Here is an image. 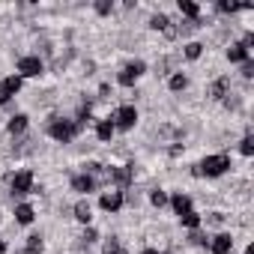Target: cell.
I'll return each instance as SVG.
<instances>
[{
  "label": "cell",
  "instance_id": "6da1fadb",
  "mask_svg": "<svg viewBox=\"0 0 254 254\" xmlns=\"http://www.w3.org/2000/svg\"><path fill=\"white\" fill-rule=\"evenodd\" d=\"M230 168V159L227 156H206L200 165H197V177H221L224 171Z\"/></svg>",
  "mask_w": 254,
  "mask_h": 254
},
{
  "label": "cell",
  "instance_id": "7a4b0ae2",
  "mask_svg": "<svg viewBox=\"0 0 254 254\" xmlns=\"http://www.w3.org/2000/svg\"><path fill=\"white\" fill-rule=\"evenodd\" d=\"M48 132H51V138H54V141L69 144V141L81 132V126H78V123H72V120H54V123L48 126Z\"/></svg>",
  "mask_w": 254,
  "mask_h": 254
},
{
  "label": "cell",
  "instance_id": "3957f363",
  "mask_svg": "<svg viewBox=\"0 0 254 254\" xmlns=\"http://www.w3.org/2000/svg\"><path fill=\"white\" fill-rule=\"evenodd\" d=\"M135 123H138V111H135L132 105H123V108L117 111V117H114V129L129 132V129H135Z\"/></svg>",
  "mask_w": 254,
  "mask_h": 254
},
{
  "label": "cell",
  "instance_id": "277c9868",
  "mask_svg": "<svg viewBox=\"0 0 254 254\" xmlns=\"http://www.w3.org/2000/svg\"><path fill=\"white\" fill-rule=\"evenodd\" d=\"M144 69H147V66H144L141 60H135V63H129V66H126V69L117 75V81H120L123 87H132V84H135V81L144 75Z\"/></svg>",
  "mask_w": 254,
  "mask_h": 254
},
{
  "label": "cell",
  "instance_id": "5b68a950",
  "mask_svg": "<svg viewBox=\"0 0 254 254\" xmlns=\"http://www.w3.org/2000/svg\"><path fill=\"white\" fill-rule=\"evenodd\" d=\"M33 191V174L30 171H21L12 177V194H30Z\"/></svg>",
  "mask_w": 254,
  "mask_h": 254
},
{
  "label": "cell",
  "instance_id": "8992f818",
  "mask_svg": "<svg viewBox=\"0 0 254 254\" xmlns=\"http://www.w3.org/2000/svg\"><path fill=\"white\" fill-rule=\"evenodd\" d=\"M18 90H21V78H18V75H12V78H6V81H0V105H6Z\"/></svg>",
  "mask_w": 254,
  "mask_h": 254
},
{
  "label": "cell",
  "instance_id": "52a82bcc",
  "mask_svg": "<svg viewBox=\"0 0 254 254\" xmlns=\"http://www.w3.org/2000/svg\"><path fill=\"white\" fill-rule=\"evenodd\" d=\"M18 72H21L24 78H36V75L42 72V60H39V57H21V60H18Z\"/></svg>",
  "mask_w": 254,
  "mask_h": 254
},
{
  "label": "cell",
  "instance_id": "ba28073f",
  "mask_svg": "<svg viewBox=\"0 0 254 254\" xmlns=\"http://www.w3.org/2000/svg\"><path fill=\"white\" fill-rule=\"evenodd\" d=\"M72 189L81 191V194H90V191L96 189V180H93L90 174H78V177H72Z\"/></svg>",
  "mask_w": 254,
  "mask_h": 254
},
{
  "label": "cell",
  "instance_id": "9c48e42d",
  "mask_svg": "<svg viewBox=\"0 0 254 254\" xmlns=\"http://www.w3.org/2000/svg\"><path fill=\"white\" fill-rule=\"evenodd\" d=\"M212 254H230V248H233V236L230 233H218L215 239H212Z\"/></svg>",
  "mask_w": 254,
  "mask_h": 254
},
{
  "label": "cell",
  "instance_id": "30bf717a",
  "mask_svg": "<svg viewBox=\"0 0 254 254\" xmlns=\"http://www.w3.org/2000/svg\"><path fill=\"white\" fill-rule=\"evenodd\" d=\"M105 171L117 186H129L132 183V168H105Z\"/></svg>",
  "mask_w": 254,
  "mask_h": 254
},
{
  "label": "cell",
  "instance_id": "8fae6325",
  "mask_svg": "<svg viewBox=\"0 0 254 254\" xmlns=\"http://www.w3.org/2000/svg\"><path fill=\"white\" fill-rule=\"evenodd\" d=\"M102 209L105 212H114V209H120L123 206V191H108V194H102Z\"/></svg>",
  "mask_w": 254,
  "mask_h": 254
},
{
  "label": "cell",
  "instance_id": "7c38bea8",
  "mask_svg": "<svg viewBox=\"0 0 254 254\" xmlns=\"http://www.w3.org/2000/svg\"><path fill=\"white\" fill-rule=\"evenodd\" d=\"M227 57H230V63H245V60H248V48H245L242 42H236V45L227 48Z\"/></svg>",
  "mask_w": 254,
  "mask_h": 254
},
{
  "label": "cell",
  "instance_id": "4fadbf2b",
  "mask_svg": "<svg viewBox=\"0 0 254 254\" xmlns=\"http://www.w3.org/2000/svg\"><path fill=\"white\" fill-rule=\"evenodd\" d=\"M227 90H230V78H218V81L209 87V96H212V99H227Z\"/></svg>",
  "mask_w": 254,
  "mask_h": 254
},
{
  "label": "cell",
  "instance_id": "5bb4252c",
  "mask_svg": "<svg viewBox=\"0 0 254 254\" xmlns=\"http://www.w3.org/2000/svg\"><path fill=\"white\" fill-rule=\"evenodd\" d=\"M6 129H9V135H21V132L27 129V117H24V114H15V117L6 123Z\"/></svg>",
  "mask_w": 254,
  "mask_h": 254
},
{
  "label": "cell",
  "instance_id": "9a60e30c",
  "mask_svg": "<svg viewBox=\"0 0 254 254\" xmlns=\"http://www.w3.org/2000/svg\"><path fill=\"white\" fill-rule=\"evenodd\" d=\"M96 135H99L102 141H111V138H114V117H108V120H102V123L96 126Z\"/></svg>",
  "mask_w": 254,
  "mask_h": 254
},
{
  "label": "cell",
  "instance_id": "2e32d148",
  "mask_svg": "<svg viewBox=\"0 0 254 254\" xmlns=\"http://www.w3.org/2000/svg\"><path fill=\"white\" fill-rule=\"evenodd\" d=\"M171 203H174L177 215H186V212L191 209V200H189V194H183V191H180V194H174V197H171Z\"/></svg>",
  "mask_w": 254,
  "mask_h": 254
},
{
  "label": "cell",
  "instance_id": "e0dca14e",
  "mask_svg": "<svg viewBox=\"0 0 254 254\" xmlns=\"http://www.w3.org/2000/svg\"><path fill=\"white\" fill-rule=\"evenodd\" d=\"M33 218H36V215H33V206H30V203H21V206L15 209V221H18V224H30Z\"/></svg>",
  "mask_w": 254,
  "mask_h": 254
},
{
  "label": "cell",
  "instance_id": "ac0fdd59",
  "mask_svg": "<svg viewBox=\"0 0 254 254\" xmlns=\"http://www.w3.org/2000/svg\"><path fill=\"white\" fill-rule=\"evenodd\" d=\"M180 12L189 15V18H194V24H200V21H197L200 9H197V3H191V0H180Z\"/></svg>",
  "mask_w": 254,
  "mask_h": 254
},
{
  "label": "cell",
  "instance_id": "d6986e66",
  "mask_svg": "<svg viewBox=\"0 0 254 254\" xmlns=\"http://www.w3.org/2000/svg\"><path fill=\"white\" fill-rule=\"evenodd\" d=\"M75 218L84 221V224L90 221V203H87V200H78V203H75Z\"/></svg>",
  "mask_w": 254,
  "mask_h": 254
},
{
  "label": "cell",
  "instance_id": "ffe728a7",
  "mask_svg": "<svg viewBox=\"0 0 254 254\" xmlns=\"http://www.w3.org/2000/svg\"><path fill=\"white\" fill-rule=\"evenodd\" d=\"M36 251H42V236H39V233L27 236V248H24V254H36Z\"/></svg>",
  "mask_w": 254,
  "mask_h": 254
},
{
  "label": "cell",
  "instance_id": "44dd1931",
  "mask_svg": "<svg viewBox=\"0 0 254 254\" xmlns=\"http://www.w3.org/2000/svg\"><path fill=\"white\" fill-rule=\"evenodd\" d=\"M150 27H153V30H168V27H171V21H168V15H162V12H159V15H153V18H150Z\"/></svg>",
  "mask_w": 254,
  "mask_h": 254
},
{
  "label": "cell",
  "instance_id": "7402d4cb",
  "mask_svg": "<svg viewBox=\"0 0 254 254\" xmlns=\"http://www.w3.org/2000/svg\"><path fill=\"white\" fill-rule=\"evenodd\" d=\"M200 54H203V45H200V42H189V45H186V57H189V60H197Z\"/></svg>",
  "mask_w": 254,
  "mask_h": 254
},
{
  "label": "cell",
  "instance_id": "603a6c76",
  "mask_svg": "<svg viewBox=\"0 0 254 254\" xmlns=\"http://www.w3.org/2000/svg\"><path fill=\"white\" fill-rule=\"evenodd\" d=\"M180 218H183V224H186V227H191V230H197V224H200V215H197V212H191V209H189L186 215H180Z\"/></svg>",
  "mask_w": 254,
  "mask_h": 254
},
{
  "label": "cell",
  "instance_id": "cb8c5ba5",
  "mask_svg": "<svg viewBox=\"0 0 254 254\" xmlns=\"http://www.w3.org/2000/svg\"><path fill=\"white\" fill-rule=\"evenodd\" d=\"M248 9V3H218V12H239Z\"/></svg>",
  "mask_w": 254,
  "mask_h": 254
},
{
  "label": "cell",
  "instance_id": "d4e9b609",
  "mask_svg": "<svg viewBox=\"0 0 254 254\" xmlns=\"http://www.w3.org/2000/svg\"><path fill=\"white\" fill-rule=\"evenodd\" d=\"M239 150H242V156H251V153H254V138H251V135H245V138H242V144H239Z\"/></svg>",
  "mask_w": 254,
  "mask_h": 254
},
{
  "label": "cell",
  "instance_id": "484cf974",
  "mask_svg": "<svg viewBox=\"0 0 254 254\" xmlns=\"http://www.w3.org/2000/svg\"><path fill=\"white\" fill-rule=\"evenodd\" d=\"M150 203H153V206H165V203H168V194H165V191H159V189H156V191H153V194H150Z\"/></svg>",
  "mask_w": 254,
  "mask_h": 254
},
{
  "label": "cell",
  "instance_id": "4316f807",
  "mask_svg": "<svg viewBox=\"0 0 254 254\" xmlns=\"http://www.w3.org/2000/svg\"><path fill=\"white\" fill-rule=\"evenodd\" d=\"M102 254H123V251H120V239H108L105 248H102Z\"/></svg>",
  "mask_w": 254,
  "mask_h": 254
},
{
  "label": "cell",
  "instance_id": "83f0119b",
  "mask_svg": "<svg viewBox=\"0 0 254 254\" xmlns=\"http://www.w3.org/2000/svg\"><path fill=\"white\" fill-rule=\"evenodd\" d=\"M111 9H114L111 0H99V3H96V12H99V15H111Z\"/></svg>",
  "mask_w": 254,
  "mask_h": 254
},
{
  "label": "cell",
  "instance_id": "f1b7e54d",
  "mask_svg": "<svg viewBox=\"0 0 254 254\" xmlns=\"http://www.w3.org/2000/svg\"><path fill=\"white\" fill-rule=\"evenodd\" d=\"M186 84H189L186 75H174V78H171V90H186Z\"/></svg>",
  "mask_w": 254,
  "mask_h": 254
},
{
  "label": "cell",
  "instance_id": "f546056e",
  "mask_svg": "<svg viewBox=\"0 0 254 254\" xmlns=\"http://www.w3.org/2000/svg\"><path fill=\"white\" fill-rule=\"evenodd\" d=\"M189 239H191L194 245H206V236H203V233H197V230H191V236H189Z\"/></svg>",
  "mask_w": 254,
  "mask_h": 254
},
{
  "label": "cell",
  "instance_id": "4dcf8cb0",
  "mask_svg": "<svg viewBox=\"0 0 254 254\" xmlns=\"http://www.w3.org/2000/svg\"><path fill=\"white\" fill-rule=\"evenodd\" d=\"M242 75H245V78H251V75H254V63H251V60H245V63H242Z\"/></svg>",
  "mask_w": 254,
  "mask_h": 254
},
{
  "label": "cell",
  "instance_id": "1f68e13d",
  "mask_svg": "<svg viewBox=\"0 0 254 254\" xmlns=\"http://www.w3.org/2000/svg\"><path fill=\"white\" fill-rule=\"evenodd\" d=\"M0 254H6V242L3 239H0Z\"/></svg>",
  "mask_w": 254,
  "mask_h": 254
},
{
  "label": "cell",
  "instance_id": "d6a6232c",
  "mask_svg": "<svg viewBox=\"0 0 254 254\" xmlns=\"http://www.w3.org/2000/svg\"><path fill=\"white\" fill-rule=\"evenodd\" d=\"M245 254H254V245H248V248H245Z\"/></svg>",
  "mask_w": 254,
  "mask_h": 254
},
{
  "label": "cell",
  "instance_id": "836d02e7",
  "mask_svg": "<svg viewBox=\"0 0 254 254\" xmlns=\"http://www.w3.org/2000/svg\"><path fill=\"white\" fill-rule=\"evenodd\" d=\"M144 254H159V251H153V248H147V251H144Z\"/></svg>",
  "mask_w": 254,
  "mask_h": 254
}]
</instances>
